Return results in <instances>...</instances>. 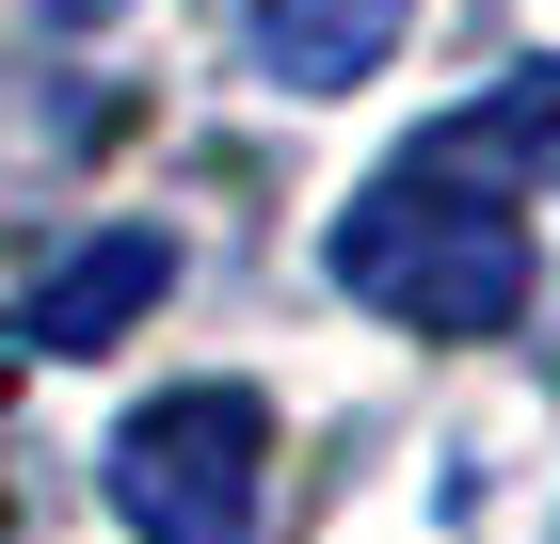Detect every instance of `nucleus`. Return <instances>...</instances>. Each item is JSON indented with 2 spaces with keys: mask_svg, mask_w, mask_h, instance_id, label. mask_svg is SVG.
<instances>
[{
  "mask_svg": "<svg viewBox=\"0 0 560 544\" xmlns=\"http://www.w3.org/2000/svg\"><path fill=\"white\" fill-rule=\"evenodd\" d=\"M16 369H33V352H16V321H0V401H16Z\"/></svg>",
  "mask_w": 560,
  "mask_h": 544,
  "instance_id": "obj_6",
  "label": "nucleus"
},
{
  "mask_svg": "<svg viewBox=\"0 0 560 544\" xmlns=\"http://www.w3.org/2000/svg\"><path fill=\"white\" fill-rule=\"evenodd\" d=\"M161 289H176V241H161V224H113V241H81L65 273H33L16 352H113V336H129Z\"/></svg>",
  "mask_w": 560,
  "mask_h": 544,
  "instance_id": "obj_3",
  "label": "nucleus"
},
{
  "mask_svg": "<svg viewBox=\"0 0 560 544\" xmlns=\"http://www.w3.org/2000/svg\"><path fill=\"white\" fill-rule=\"evenodd\" d=\"M320 273H337L369 321H400V336H513L528 321V193H497L465 144L417 128V144L337 209Z\"/></svg>",
  "mask_w": 560,
  "mask_h": 544,
  "instance_id": "obj_1",
  "label": "nucleus"
},
{
  "mask_svg": "<svg viewBox=\"0 0 560 544\" xmlns=\"http://www.w3.org/2000/svg\"><path fill=\"white\" fill-rule=\"evenodd\" d=\"M432 144H465L497 193H560V48H545V65H513V81L480 96V113H448Z\"/></svg>",
  "mask_w": 560,
  "mask_h": 544,
  "instance_id": "obj_5",
  "label": "nucleus"
},
{
  "mask_svg": "<svg viewBox=\"0 0 560 544\" xmlns=\"http://www.w3.org/2000/svg\"><path fill=\"white\" fill-rule=\"evenodd\" d=\"M400 16H417V0H241V48H257L272 96H352L400 48Z\"/></svg>",
  "mask_w": 560,
  "mask_h": 544,
  "instance_id": "obj_4",
  "label": "nucleus"
},
{
  "mask_svg": "<svg viewBox=\"0 0 560 544\" xmlns=\"http://www.w3.org/2000/svg\"><path fill=\"white\" fill-rule=\"evenodd\" d=\"M113 512L144 544H257V481H272V401L257 384H161L113 432Z\"/></svg>",
  "mask_w": 560,
  "mask_h": 544,
  "instance_id": "obj_2",
  "label": "nucleus"
}]
</instances>
